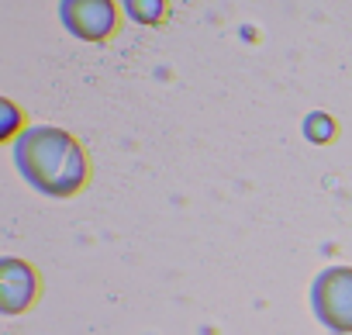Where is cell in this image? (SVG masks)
I'll use <instances>...</instances> for the list:
<instances>
[{
    "instance_id": "6da1fadb",
    "label": "cell",
    "mask_w": 352,
    "mask_h": 335,
    "mask_svg": "<svg viewBox=\"0 0 352 335\" xmlns=\"http://www.w3.org/2000/svg\"><path fill=\"white\" fill-rule=\"evenodd\" d=\"M14 162L25 180L52 197L76 194L87 180V159L83 149L59 128H25L14 142Z\"/></svg>"
},
{
    "instance_id": "7a4b0ae2",
    "label": "cell",
    "mask_w": 352,
    "mask_h": 335,
    "mask_svg": "<svg viewBox=\"0 0 352 335\" xmlns=\"http://www.w3.org/2000/svg\"><path fill=\"white\" fill-rule=\"evenodd\" d=\"M314 311L335 332H352V270H328L314 283Z\"/></svg>"
},
{
    "instance_id": "3957f363",
    "label": "cell",
    "mask_w": 352,
    "mask_h": 335,
    "mask_svg": "<svg viewBox=\"0 0 352 335\" xmlns=\"http://www.w3.org/2000/svg\"><path fill=\"white\" fill-rule=\"evenodd\" d=\"M59 14H63V25L83 42L107 39L114 32V21H118L111 0H63Z\"/></svg>"
},
{
    "instance_id": "277c9868",
    "label": "cell",
    "mask_w": 352,
    "mask_h": 335,
    "mask_svg": "<svg viewBox=\"0 0 352 335\" xmlns=\"http://www.w3.org/2000/svg\"><path fill=\"white\" fill-rule=\"evenodd\" d=\"M38 294V280L35 270L21 259H0V311L4 314H18L25 311Z\"/></svg>"
},
{
    "instance_id": "5b68a950",
    "label": "cell",
    "mask_w": 352,
    "mask_h": 335,
    "mask_svg": "<svg viewBox=\"0 0 352 335\" xmlns=\"http://www.w3.org/2000/svg\"><path fill=\"white\" fill-rule=\"evenodd\" d=\"M124 8H128V14H131L135 21L155 25V21L162 18V11H166V0H124Z\"/></svg>"
},
{
    "instance_id": "8992f818",
    "label": "cell",
    "mask_w": 352,
    "mask_h": 335,
    "mask_svg": "<svg viewBox=\"0 0 352 335\" xmlns=\"http://www.w3.org/2000/svg\"><path fill=\"white\" fill-rule=\"evenodd\" d=\"M18 131H21V107L0 97V142H8Z\"/></svg>"
}]
</instances>
